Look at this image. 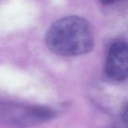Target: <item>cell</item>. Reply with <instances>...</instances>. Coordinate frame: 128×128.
Returning <instances> with one entry per match:
<instances>
[{"instance_id":"3","label":"cell","mask_w":128,"mask_h":128,"mask_svg":"<svg viewBox=\"0 0 128 128\" xmlns=\"http://www.w3.org/2000/svg\"><path fill=\"white\" fill-rule=\"evenodd\" d=\"M121 116L122 121L128 124V100L123 105L121 111Z\"/></svg>"},{"instance_id":"5","label":"cell","mask_w":128,"mask_h":128,"mask_svg":"<svg viewBox=\"0 0 128 128\" xmlns=\"http://www.w3.org/2000/svg\"><path fill=\"white\" fill-rule=\"evenodd\" d=\"M119 128V127H116V126H112V127H110V128Z\"/></svg>"},{"instance_id":"4","label":"cell","mask_w":128,"mask_h":128,"mask_svg":"<svg viewBox=\"0 0 128 128\" xmlns=\"http://www.w3.org/2000/svg\"><path fill=\"white\" fill-rule=\"evenodd\" d=\"M100 1L103 4L108 5V4H112L113 3H116V2H118V1H121V0H100Z\"/></svg>"},{"instance_id":"2","label":"cell","mask_w":128,"mask_h":128,"mask_svg":"<svg viewBox=\"0 0 128 128\" xmlns=\"http://www.w3.org/2000/svg\"><path fill=\"white\" fill-rule=\"evenodd\" d=\"M105 71L108 77L116 81H122L128 78V44L116 42L108 52Z\"/></svg>"},{"instance_id":"1","label":"cell","mask_w":128,"mask_h":128,"mask_svg":"<svg viewBox=\"0 0 128 128\" xmlns=\"http://www.w3.org/2000/svg\"><path fill=\"white\" fill-rule=\"evenodd\" d=\"M47 47L64 56H77L89 52L94 46L90 23L83 17L68 16L55 22L45 38Z\"/></svg>"}]
</instances>
